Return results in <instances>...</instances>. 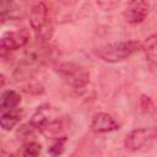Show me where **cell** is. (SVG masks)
Here are the masks:
<instances>
[{"label":"cell","mask_w":157,"mask_h":157,"mask_svg":"<svg viewBox=\"0 0 157 157\" xmlns=\"http://www.w3.org/2000/svg\"><path fill=\"white\" fill-rule=\"evenodd\" d=\"M29 23L39 43H45L53 37L54 27L49 17V10L42 1L33 2L29 7Z\"/></svg>","instance_id":"1"},{"label":"cell","mask_w":157,"mask_h":157,"mask_svg":"<svg viewBox=\"0 0 157 157\" xmlns=\"http://www.w3.org/2000/svg\"><path fill=\"white\" fill-rule=\"evenodd\" d=\"M142 49V44L137 40H126V42H117L102 45L94 49V55L105 63H120L130 58L132 54Z\"/></svg>","instance_id":"2"},{"label":"cell","mask_w":157,"mask_h":157,"mask_svg":"<svg viewBox=\"0 0 157 157\" xmlns=\"http://www.w3.org/2000/svg\"><path fill=\"white\" fill-rule=\"evenodd\" d=\"M50 48L45 47L43 43H40L39 47H32L26 52L25 58L18 64L17 69L15 70V77L16 80H23L32 77L38 69L48 60L50 55Z\"/></svg>","instance_id":"3"},{"label":"cell","mask_w":157,"mask_h":157,"mask_svg":"<svg viewBox=\"0 0 157 157\" xmlns=\"http://www.w3.org/2000/svg\"><path fill=\"white\" fill-rule=\"evenodd\" d=\"M54 71L61 77V80L74 87L82 88L90 82V71L74 61H61L54 65Z\"/></svg>","instance_id":"4"},{"label":"cell","mask_w":157,"mask_h":157,"mask_svg":"<svg viewBox=\"0 0 157 157\" xmlns=\"http://www.w3.org/2000/svg\"><path fill=\"white\" fill-rule=\"evenodd\" d=\"M157 137V131L148 128L134 129L126 134L124 140V146L129 151H140L153 144Z\"/></svg>","instance_id":"5"},{"label":"cell","mask_w":157,"mask_h":157,"mask_svg":"<svg viewBox=\"0 0 157 157\" xmlns=\"http://www.w3.org/2000/svg\"><path fill=\"white\" fill-rule=\"evenodd\" d=\"M29 40V33L27 29L21 28L16 31H6L0 38V45L2 50H16L23 48Z\"/></svg>","instance_id":"6"},{"label":"cell","mask_w":157,"mask_h":157,"mask_svg":"<svg viewBox=\"0 0 157 157\" xmlns=\"http://www.w3.org/2000/svg\"><path fill=\"white\" fill-rule=\"evenodd\" d=\"M150 5L142 0L130 1L124 10V20L130 25H139L147 17Z\"/></svg>","instance_id":"7"},{"label":"cell","mask_w":157,"mask_h":157,"mask_svg":"<svg viewBox=\"0 0 157 157\" xmlns=\"http://www.w3.org/2000/svg\"><path fill=\"white\" fill-rule=\"evenodd\" d=\"M91 129L94 132L98 134H105V132H112L119 129V124L117 120L108 113H97L91 121Z\"/></svg>","instance_id":"8"},{"label":"cell","mask_w":157,"mask_h":157,"mask_svg":"<svg viewBox=\"0 0 157 157\" xmlns=\"http://www.w3.org/2000/svg\"><path fill=\"white\" fill-rule=\"evenodd\" d=\"M22 117H23V110L18 107L13 109L4 110L0 117V125L4 130L10 131L21 121Z\"/></svg>","instance_id":"9"},{"label":"cell","mask_w":157,"mask_h":157,"mask_svg":"<svg viewBox=\"0 0 157 157\" xmlns=\"http://www.w3.org/2000/svg\"><path fill=\"white\" fill-rule=\"evenodd\" d=\"M20 103H21V96L18 92H16L13 90H6L1 93V98H0L1 112L17 108Z\"/></svg>","instance_id":"10"},{"label":"cell","mask_w":157,"mask_h":157,"mask_svg":"<svg viewBox=\"0 0 157 157\" xmlns=\"http://www.w3.org/2000/svg\"><path fill=\"white\" fill-rule=\"evenodd\" d=\"M64 130V123L61 119H49L45 125L40 129V132L45 137H56L60 135V132Z\"/></svg>","instance_id":"11"},{"label":"cell","mask_w":157,"mask_h":157,"mask_svg":"<svg viewBox=\"0 0 157 157\" xmlns=\"http://www.w3.org/2000/svg\"><path fill=\"white\" fill-rule=\"evenodd\" d=\"M21 13V10H18V6L16 2L13 1H1L0 5V16L2 18V21H5V18H17Z\"/></svg>","instance_id":"12"},{"label":"cell","mask_w":157,"mask_h":157,"mask_svg":"<svg viewBox=\"0 0 157 157\" xmlns=\"http://www.w3.org/2000/svg\"><path fill=\"white\" fill-rule=\"evenodd\" d=\"M65 142H66V137L65 136H61L60 139L58 137V140L48 148V153L52 157H59L65 150Z\"/></svg>","instance_id":"13"},{"label":"cell","mask_w":157,"mask_h":157,"mask_svg":"<svg viewBox=\"0 0 157 157\" xmlns=\"http://www.w3.org/2000/svg\"><path fill=\"white\" fill-rule=\"evenodd\" d=\"M40 150H42V146L38 142H28L22 152V156L21 157H39L40 155Z\"/></svg>","instance_id":"14"},{"label":"cell","mask_w":157,"mask_h":157,"mask_svg":"<svg viewBox=\"0 0 157 157\" xmlns=\"http://www.w3.org/2000/svg\"><path fill=\"white\" fill-rule=\"evenodd\" d=\"M142 44V49L148 52V50H153L157 48V34H152L148 38H146V40Z\"/></svg>","instance_id":"15"},{"label":"cell","mask_w":157,"mask_h":157,"mask_svg":"<svg viewBox=\"0 0 157 157\" xmlns=\"http://www.w3.org/2000/svg\"><path fill=\"white\" fill-rule=\"evenodd\" d=\"M27 93H33V94H39V93H43L44 88L40 83L38 82H31L26 86V88H23Z\"/></svg>","instance_id":"16"},{"label":"cell","mask_w":157,"mask_h":157,"mask_svg":"<svg viewBox=\"0 0 157 157\" xmlns=\"http://www.w3.org/2000/svg\"><path fill=\"white\" fill-rule=\"evenodd\" d=\"M140 103H141L142 109H145V110H148V109H151V108L153 107V103H152L151 98H150V97H146V96H141Z\"/></svg>","instance_id":"17"},{"label":"cell","mask_w":157,"mask_h":157,"mask_svg":"<svg viewBox=\"0 0 157 157\" xmlns=\"http://www.w3.org/2000/svg\"><path fill=\"white\" fill-rule=\"evenodd\" d=\"M2 157H13V156H12V155H10V153H9V155H6V152L4 151V152H2Z\"/></svg>","instance_id":"18"}]
</instances>
